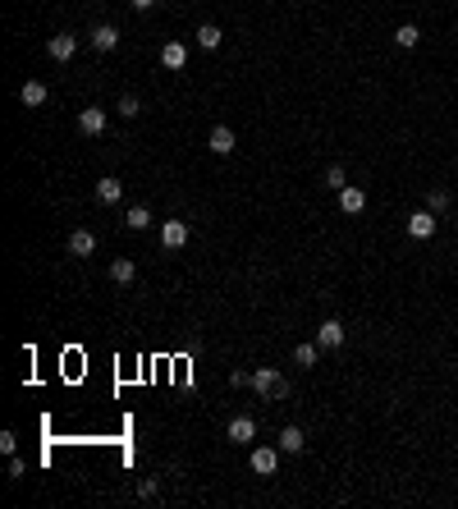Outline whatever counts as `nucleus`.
<instances>
[{"label":"nucleus","mask_w":458,"mask_h":509,"mask_svg":"<svg viewBox=\"0 0 458 509\" xmlns=\"http://www.w3.org/2000/svg\"><path fill=\"white\" fill-rule=\"evenodd\" d=\"M161 65L179 74V69L188 65V46H184V42H165V46H161Z\"/></svg>","instance_id":"obj_9"},{"label":"nucleus","mask_w":458,"mask_h":509,"mask_svg":"<svg viewBox=\"0 0 458 509\" xmlns=\"http://www.w3.org/2000/svg\"><path fill=\"white\" fill-rule=\"evenodd\" d=\"M46 51H51V60H74V51H78V37L60 33V37H51V42H46Z\"/></svg>","instance_id":"obj_11"},{"label":"nucleus","mask_w":458,"mask_h":509,"mask_svg":"<svg viewBox=\"0 0 458 509\" xmlns=\"http://www.w3.org/2000/svg\"><path fill=\"white\" fill-rule=\"evenodd\" d=\"M110 280H115V285H133V280H138L133 257H115V262H110Z\"/></svg>","instance_id":"obj_13"},{"label":"nucleus","mask_w":458,"mask_h":509,"mask_svg":"<svg viewBox=\"0 0 458 509\" xmlns=\"http://www.w3.org/2000/svg\"><path fill=\"white\" fill-rule=\"evenodd\" d=\"M339 207L349 211V216H362V211H367V193L349 184V189H339Z\"/></svg>","instance_id":"obj_12"},{"label":"nucleus","mask_w":458,"mask_h":509,"mask_svg":"<svg viewBox=\"0 0 458 509\" xmlns=\"http://www.w3.org/2000/svg\"><path fill=\"white\" fill-rule=\"evenodd\" d=\"M326 189H335V193L349 189V175H344V166H330V170H326Z\"/></svg>","instance_id":"obj_23"},{"label":"nucleus","mask_w":458,"mask_h":509,"mask_svg":"<svg viewBox=\"0 0 458 509\" xmlns=\"http://www.w3.org/2000/svg\"><path fill=\"white\" fill-rule=\"evenodd\" d=\"M408 234H413V239H431V234H436V211H413V216H408Z\"/></svg>","instance_id":"obj_6"},{"label":"nucleus","mask_w":458,"mask_h":509,"mask_svg":"<svg viewBox=\"0 0 458 509\" xmlns=\"http://www.w3.org/2000/svg\"><path fill=\"white\" fill-rule=\"evenodd\" d=\"M78 129L88 133V138L106 133V111H101V106H88V111H78Z\"/></svg>","instance_id":"obj_5"},{"label":"nucleus","mask_w":458,"mask_h":509,"mask_svg":"<svg viewBox=\"0 0 458 509\" xmlns=\"http://www.w3.org/2000/svg\"><path fill=\"white\" fill-rule=\"evenodd\" d=\"M88 42L97 46V51H115V46H120V28H115V23H97Z\"/></svg>","instance_id":"obj_7"},{"label":"nucleus","mask_w":458,"mask_h":509,"mask_svg":"<svg viewBox=\"0 0 458 509\" xmlns=\"http://www.w3.org/2000/svg\"><path fill=\"white\" fill-rule=\"evenodd\" d=\"M252 436H257V422H252L248 413H239V418H229V441H234V445H248Z\"/></svg>","instance_id":"obj_8"},{"label":"nucleus","mask_w":458,"mask_h":509,"mask_svg":"<svg viewBox=\"0 0 458 509\" xmlns=\"http://www.w3.org/2000/svg\"><path fill=\"white\" fill-rule=\"evenodd\" d=\"M124 225H129L133 234H142L147 225H152V211H147V207H129V211H124Z\"/></svg>","instance_id":"obj_20"},{"label":"nucleus","mask_w":458,"mask_h":509,"mask_svg":"<svg viewBox=\"0 0 458 509\" xmlns=\"http://www.w3.org/2000/svg\"><path fill=\"white\" fill-rule=\"evenodd\" d=\"M129 5H133V10H152L156 0H129Z\"/></svg>","instance_id":"obj_28"},{"label":"nucleus","mask_w":458,"mask_h":509,"mask_svg":"<svg viewBox=\"0 0 458 509\" xmlns=\"http://www.w3.org/2000/svg\"><path fill=\"white\" fill-rule=\"evenodd\" d=\"M248 464H252V473H257V477H271L275 464H280V450H271V445H257Z\"/></svg>","instance_id":"obj_2"},{"label":"nucleus","mask_w":458,"mask_h":509,"mask_svg":"<svg viewBox=\"0 0 458 509\" xmlns=\"http://www.w3.org/2000/svg\"><path fill=\"white\" fill-rule=\"evenodd\" d=\"M120 198H124L120 179H101V184H97V202H101V207H110V202H120Z\"/></svg>","instance_id":"obj_17"},{"label":"nucleus","mask_w":458,"mask_h":509,"mask_svg":"<svg viewBox=\"0 0 458 509\" xmlns=\"http://www.w3.org/2000/svg\"><path fill=\"white\" fill-rule=\"evenodd\" d=\"M161 244L170 248V253H179V248L188 244V225H184V221H165V225H161Z\"/></svg>","instance_id":"obj_4"},{"label":"nucleus","mask_w":458,"mask_h":509,"mask_svg":"<svg viewBox=\"0 0 458 509\" xmlns=\"http://www.w3.org/2000/svg\"><path fill=\"white\" fill-rule=\"evenodd\" d=\"M252 390L266 395V399H284L289 395V381L280 377V367H257V372H252Z\"/></svg>","instance_id":"obj_1"},{"label":"nucleus","mask_w":458,"mask_h":509,"mask_svg":"<svg viewBox=\"0 0 458 509\" xmlns=\"http://www.w3.org/2000/svg\"><path fill=\"white\" fill-rule=\"evenodd\" d=\"M211 152L216 156L234 152V129H229V124H216V129H211Z\"/></svg>","instance_id":"obj_15"},{"label":"nucleus","mask_w":458,"mask_h":509,"mask_svg":"<svg viewBox=\"0 0 458 509\" xmlns=\"http://www.w3.org/2000/svg\"><path fill=\"white\" fill-rule=\"evenodd\" d=\"M303 445H307L303 427H280V450H284V454H298Z\"/></svg>","instance_id":"obj_16"},{"label":"nucleus","mask_w":458,"mask_h":509,"mask_svg":"<svg viewBox=\"0 0 458 509\" xmlns=\"http://www.w3.org/2000/svg\"><path fill=\"white\" fill-rule=\"evenodd\" d=\"M417 42H422V33H417V23H399V28H394V46H404V51H413Z\"/></svg>","instance_id":"obj_19"},{"label":"nucleus","mask_w":458,"mask_h":509,"mask_svg":"<svg viewBox=\"0 0 458 509\" xmlns=\"http://www.w3.org/2000/svg\"><path fill=\"white\" fill-rule=\"evenodd\" d=\"M19 101L28 106V111H37V106H46V83H37V78H28L19 88Z\"/></svg>","instance_id":"obj_10"},{"label":"nucleus","mask_w":458,"mask_h":509,"mask_svg":"<svg viewBox=\"0 0 458 509\" xmlns=\"http://www.w3.org/2000/svg\"><path fill=\"white\" fill-rule=\"evenodd\" d=\"M14 445H19V436H14V432H0V450L14 454Z\"/></svg>","instance_id":"obj_25"},{"label":"nucleus","mask_w":458,"mask_h":509,"mask_svg":"<svg viewBox=\"0 0 458 509\" xmlns=\"http://www.w3.org/2000/svg\"><path fill=\"white\" fill-rule=\"evenodd\" d=\"M220 42H225V33H220L216 23H202V28H197V46H202V51H216Z\"/></svg>","instance_id":"obj_18"},{"label":"nucleus","mask_w":458,"mask_h":509,"mask_svg":"<svg viewBox=\"0 0 458 509\" xmlns=\"http://www.w3.org/2000/svg\"><path fill=\"white\" fill-rule=\"evenodd\" d=\"M317 358H321V344H298V349H294V363L298 367H317Z\"/></svg>","instance_id":"obj_21"},{"label":"nucleus","mask_w":458,"mask_h":509,"mask_svg":"<svg viewBox=\"0 0 458 509\" xmlns=\"http://www.w3.org/2000/svg\"><path fill=\"white\" fill-rule=\"evenodd\" d=\"M426 211H436V216H440V211H449V189H431V193H426Z\"/></svg>","instance_id":"obj_22"},{"label":"nucleus","mask_w":458,"mask_h":509,"mask_svg":"<svg viewBox=\"0 0 458 509\" xmlns=\"http://www.w3.org/2000/svg\"><path fill=\"white\" fill-rule=\"evenodd\" d=\"M344 335H349V331H344V321H335V317H330V321H321L317 344H321V349H339V344H344Z\"/></svg>","instance_id":"obj_3"},{"label":"nucleus","mask_w":458,"mask_h":509,"mask_svg":"<svg viewBox=\"0 0 458 509\" xmlns=\"http://www.w3.org/2000/svg\"><path fill=\"white\" fill-rule=\"evenodd\" d=\"M156 496V482L152 477H147V482H138V500H152Z\"/></svg>","instance_id":"obj_26"},{"label":"nucleus","mask_w":458,"mask_h":509,"mask_svg":"<svg viewBox=\"0 0 458 509\" xmlns=\"http://www.w3.org/2000/svg\"><path fill=\"white\" fill-rule=\"evenodd\" d=\"M97 253V239H92L88 230H74L69 234V257H92Z\"/></svg>","instance_id":"obj_14"},{"label":"nucleus","mask_w":458,"mask_h":509,"mask_svg":"<svg viewBox=\"0 0 458 509\" xmlns=\"http://www.w3.org/2000/svg\"><path fill=\"white\" fill-rule=\"evenodd\" d=\"M138 111H142L138 97H120V115H124V120H138Z\"/></svg>","instance_id":"obj_24"},{"label":"nucleus","mask_w":458,"mask_h":509,"mask_svg":"<svg viewBox=\"0 0 458 509\" xmlns=\"http://www.w3.org/2000/svg\"><path fill=\"white\" fill-rule=\"evenodd\" d=\"M229 386H252V372H229Z\"/></svg>","instance_id":"obj_27"}]
</instances>
